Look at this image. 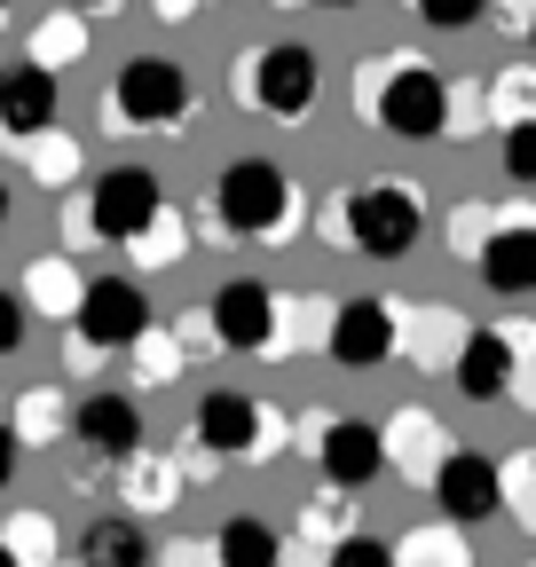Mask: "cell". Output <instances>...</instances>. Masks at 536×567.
Instances as JSON below:
<instances>
[{
	"label": "cell",
	"instance_id": "cell-1",
	"mask_svg": "<svg viewBox=\"0 0 536 567\" xmlns=\"http://www.w3.org/2000/svg\"><path fill=\"white\" fill-rule=\"evenodd\" d=\"M426 237V197L411 182H363L323 205V245H355L363 260H402Z\"/></svg>",
	"mask_w": 536,
	"mask_h": 567
},
{
	"label": "cell",
	"instance_id": "cell-2",
	"mask_svg": "<svg viewBox=\"0 0 536 567\" xmlns=\"http://www.w3.org/2000/svg\"><path fill=\"white\" fill-rule=\"evenodd\" d=\"M206 213H214V237L277 245V237H292V221H300V182H292L285 166H268V158H237V166L214 182Z\"/></svg>",
	"mask_w": 536,
	"mask_h": 567
},
{
	"label": "cell",
	"instance_id": "cell-3",
	"mask_svg": "<svg viewBox=\"0 0 536 567\" xmlns=\"http://www.w3.org/2000/svg\"><path fill=\"white\" fill-rule=\"evenodd\" d=\"M442 103H450V80L426 55H386V63L363 71V111L394 142H434L442 134Z\"/></svg>",
	"mask_w": 536,
	"mask_h": 567
},
{
	"label": "cell",
	"instance_id": "cell-4",
	"mask_svg": "<svg viewBox=\"0 0 536 567\" xmlns=\"http://www.w3.org/2000/svg\"><path fill=\"white\" fill-rule=\"evenodd\" d=\"M197 118V95H189V71L174 55H126L118 80H111V126H158V134H182Z\"/></svg>",
	"mask_w": 536,
	"mask_h": 567
},
{
	"label": "cell",
	"instance_id": "cell-5",
	"mask_svg": "<svg viewBox=\"0 0 536 567\" xmlns=\"http://www.w3.org/2000/svg\"><path fill=\"white\" fill-rule=\"evenodd\" d=\"M528 323H474L450 354V379L465 402H520V371H528Z\"/></svg>",
	"mask_w": 536,
	"mask_h": 567
},
{
	"label": "cell",
	"instance_id": "cell-6",
	"mask_svg": "<svg viewBox=\"0 0 536 567\" xmlns=\"http://www.w3.org/2000/svg\"><path fill=\"white\" fill-rule=\"evenodd\" d=\"M63 323H72V339L95 347V354H126L151 331V300H143L134 276H95V284H80V300H72Z\"/></svg>",
	"mask_w": 536,
	"mask_h": 567
},
{
	"label": "cell",
	"instance_id": "cell-7",
	"mask_svg": "<svg viewBox=\"0 0 536 567\" xmlns=\"http://www.w3.org/2000/svg\"><path fill=\"white\" fill-rule=\"evenodd\" d=\"M316 87H323V71H316V55L300 40H277V48H260L245 63V111H260V118L300 126L316 111Z\"/></svg>",
	"mask_w": 536,
	"mask_h": 567
},
{
	"label": "cell",
	"instance_id": "cell-8",
	"mask_svg": "<svg viewBox=\"0 0 536 567\" xmlns=\"http://www.w3.org/2000/svg\"><path fill=\"white\" fill-rule=\"evenodd\" d=\"M189 442L206 450V457H277V450H285L268 402H252V394H237V386H214L206 402H197Z\"/></svg>",
	"mask_w": 536,
	"mask_h": 567
},
{
	"label": "cell",
	"instance_id": "cell-9",
	"mask_svg": "<svg viewBox=\"0 0 536 567\" xmlns=\"http://www.w3.org/2000/svg\"><path fill=\"white\" fill-rule=\"evenodd\" d=\"M158 205H166V189H158L151 166H111V174H95V189H87V221H95L103 245H134V237L151 229Z\"/></svg>",
	"mask_w": 536,
	"mask_h": 567
},
{
	"label": "cell",
	"instance_id": "cell-10",
	"mask_svg": "<svg viewBox=\"0 0 536 567\" xmlns=\"http://www.w3.org/2000/svg\"><path fill=\"white\" fill-rule=\"evenodd\" d=\"M206 331L221 354H268V339H277V292L260 276H229L206 308Z\"/></svg>",
	"mask_w": 536,
	"mask_h": 567
},
{
	"label": "cell",
	"instance_id": "cell-11",
	"mask_svg": "<svg viewBox=\"0 0 536 567\" xmlns=\"http://www.w3.org/2000/svg\"><path fill=\"white\" fill-rule=\"evenodd\" d=\"M426 488H434V505H442L450 528H482V520L497 513V457H482V450H450V457L426 473Z\"/></svg>",
	"mask_w": 536,
	"mask_h": 567
},
{
	"label": "cell",
	"instance_id": "cell-12",
	"mask_svg": "<svg viewBox=\"0 0 536 567\" xmlns=\"http://www.w3.org/2000/svg\"><path fill=\"white\" fill-rule=\"evenodd\" d=\"M323 354H331V363H348V371L394 363V308H379V300L331 308V316H323Z\"/></svg>",
	"mask_w": 536,
	"mask_h": 567
},
{
	"label": "cell",
	"instance_id": "cell-13",
	"mask_svg": "<svg viewBox=\"0 0 536 567\" xmlns=\"http://www.w3.org/2000/svg\"><path fill=\"white\" fill-rule=\"evenodd\" d=\"M316 473H323L331 488H371V481L386 473L379 425H363V417H323V425H316Z\"/></svg>",
	"mask_w": 536,
	"mask_h": 567
},
{
	"label": "cell",
	"instance_id": "cell-14",
	"mask_svg": "<svg viewBox=\"0 0 536 567\" xmlns=\"http://www.w3.org/2000/svg\"><path fill=\"white\" fill-rule=\"evenodd\" d=\"M63 434H80L103 465H126V457H143V410H134V394H87Z\"/></svg>",
	"mask_w": 536,
	"mask_h": 567
},
{
	"label": "cell",
	"instance_id": "cell-15",
	"mask_svg": "<svg viewBox=\"0 0 536 567\" xmlns=\"http://www.w3.org/2000/svg\"><path fill=\"white\" fill-rule=\"evenodd\" d=\"M55 103H63V95H55V71H40L32 55L0 71V134H9L17 151H24L32 134H48V126H55Z\"/></svg>",
	"mask_w": 536,
	"mask_h": 567
},
{
	"label": "cell",
	"instance_id": "cell-16",
	"mask_svg": "<svg viewBox=\"0 0 536 567\" xmlns=\"http://www.w3.org/2000/svg\"><path fill=\"white\" fill-rule=\"evenodd\" d=\"M482 284L489 292H505V300H520L528 284H536V229H528V213H505V221L482 237Z\"/></svg>",
	"mask_w": 536,
	"mask_h": 567
},
{
	"label": "cell",
	"instance_id": "cell-17",
	"mask_svg": "<svg viewBox=\"0 0 536 567\" xmlns=\"http://www.w3.org/2000/svg\"><path fill=\"white\" fill-rule=\"evenodd\" d=\"M379 457H386V473H411V481H426V473L450 457V442H442V425H434L426 410H394V425L379 434Z\"/></svg>",
	"mask_w": 536,
	"mask_h": 567
},
{
	"label": "cell",
	"instance_id": "cell-18",
	"mask_svg": "<svg viewBox=\"0 0 536 567\" xmlns=\"http://www.w3.org/2000/svg\"><path fill=\"white\" fill-rule=\"evenodd\" d=\"M457 339H465V323L450 316V308H411V323L394 316V354H411V363H442L450 371V354H457Z\"/></svg>",
	"mask_w": 536,
	"mask_h": 567
},
{
	"label": "cell",
	"instance_id": "cell-19",
	"mask_svg": "<svg viewBox=\"0 0 536 567\" xmlns=\"http://www.w3.org/2000/svg\"><path fill=\"white\" fill-rule=\"evenodd\" d=\"M80 567H151V536L134 513H103L87 536H80Z\"/></svg>",
	"mask_w": 536,
	"mask_h": 567
},
{
	"label": "cell",
	"instance_id": "cell-20",
	"mask_svg": "<svg viewBox=\"0 0 536 567\" xmlns=\"http://www.w3.org/2000/svg\"><path fill=\"white\" fill-rule=\"evenodd\" d=\"M214 567H285V536L268 528L260 513H237V520L214 536Z\"/></svg>",
	"mask_w": 536,
	"mask_h": 567
},
{
	"label": "cell",
	"instance_id": "cell-21",
	"mask_svg": "<svg viewBox=\"0 0 536 567\" xmlns=\"http://www.w3.org/2000/svg\"><path fill=\"white\" fill-rule=\"evenodd\" d=\"M24 284H32V292H24V316H72V300H80V268L72 260H32L24 268Z\"/></svg>",
	"mask_w": 536,
	"mask_h": 567
},
{
	"label": "cell",
	"instance_id": "cell-22",
	"mask_svg": "<svg viewBox=\"0 0 536 567\" xmlns=\"http://www.w3.org/2000/svg\"><path fill=\"white\" fill-rule=\"evenodd\" d=\"M63 425H72V402H63L55 386H32V394H17V417H9L17 450H24V442H32V450H40V442H55Z\"/></svg>",
	"mask_w": 536,
	"mask_h": 567
},
{
	"label": "cell",
	"instance_id": "cell-23",
	"mask_svg": "<svg viewBox=\"0 0 536 567\" xmlns=\"http://www.w3.org/2000/svg\"><path fill=\"white\" fill-rule=\"evenodd\" d=\"M497 513H513V528H536V450L497 457Z\"/></svg>",
	"mask_w": 536,
	"mask_h": 567
},
{
	"label": "cell",
	"instance_id": "cell-24",
	"mask_svg": "<svg viewBox=\"0 0 536 567\" xmlns=\"http://www.w3.org/2000/svg\"><path fill=\"white\" fill-rule=\"evenodd\" d=\"M0 551L17 567H55V520L48 513H9L0 520Z\"/></svg>",
	"mask_w": 536,
	"mask_h": 567
},
{
	"label": "cell",
	"instance_id": "cell-25",
	"mask_svg": "<svg viewBox=\"0 0 536 567\" xmlns=\"http://www.w3.org/2000/svg\"><path fill=\"white\" fill-rule=\"evenodd\" d=\"M182 473H174V457H143V465H134L126 473V505L134 513H166V505H182Z\"/></svg>",
	"mask_w": 536,
	"mask_h": 567
},
{
	"label": "cell",
	"instance_id": "cell-26",
	"mask_svg": "<svg viewBox=\"0 0 536 567\" xmlns=\"http://www.w3.org/2000/svg\"><path fill=\"white\" fill-rule=\"evenodd\" d=\"M72 55H87V32H80V17H72V9L32 24V63H40V71H63Z\"/></svg>",
	"mask_w": 536,
	"mask_h": 567
},
{
	"label": "cell",
	"instance_id": "cell-27",
	"mask_svg": "<svg viewBox=\"0 0 536 567\" xmlns=\"http://www.w3.org/2000/svg\"><path fill=\"white\" fill-rule=\"evenodd\" d=\"M24 166H32V182H48V189H63V182H72V174H80V142L48 126V134H32V142H24Z\"/></svg>",
	"mask_w": 536,
	"mask_h": 567
},
{
	"label": "cell",
	"instance_id": "cell-28",
	"mask_svg": "<svg viewBox=\"0 0 536 567\" xmlns=\"http://www.w3.org/2000/svg\"><path fill=\"white\" fill-rule=\"evenodd\" d=\"M300 528H308L316 544H340V536H355V488H323L316 505L300 513Z\"/></svg>",
	"mask_w": 536,
	"mask_h": 567
},
{
	"label": "cell",
	"instance_id": "cell-29",
	"mask_svg": "<svg viewBox=\"0 0 536 567\" xmlns=\"http://www.w3.org/2000/svg\"><path fill=\"white\" fill-rule=\"evenodd\" d=\"M497 221H505L497 205H457V213H450V252H457V260H474V252H482V237H489Z\"/></svg>",
	"mask_w": 536,
	"mask_h": 567
},
{
	"label": "cell",
	"instance_id": "cell-30",
	"mask_svg": "<svg viewBox=\"0 0 536 567\" xmlns=\"http://www.w3.org/2000/svg\"><path fill=\"white\" fill-rule=\"evenodd\" d=\"M182 252H189V237L174 229V205H158V213H151V229L134 237V260H158V268H166V260H182Z\"/></svg>",
	"mask_w": 536,
	"mask_h": 567
},
{
	"label": "cell",
	"instance_id": "cell-31",
	"mask_svg": "<svg viewBox=\"0 0 536 567\" xmlns=\"http://www.w3.org/2000/svg\"><path fill=\"white\" fill-rule=\"evenodd\" d=\"M497 166H505V182H536V118H513V126H505Z\"/></svg>",
	"mask_w": 536,
	"mask_h": 567
},
{
	"label": "cell",
	"instance_id": "cell-32",
	"mask_svg": "<svg viewBox=\"0 0 536 567\" xmlns=\"http://www.w3.org/2000/svg\"><path fill=\"white\" fill-rule=\"evenodd\" d=\"M394 567H465V544L450 528H426V536H411V551H394Z\"/></svg>",
	"mask_w": 536,
	"mask_h": 567
},
{
	"label": "cell",
	"instance_id": "cell-33",
	"mask_svg": "<svg viewBox=\"0 0 536 567\" xmlns=\"http://www.w3.org/2000/svg\"><path fill=\"white\" fill-rule=\"evenodd\" d=\"M182 363H189V354H182L174 339H151V331L134 339V371H143V386H166V379H174Z\"/></svg>",
	"mask_w": 536,
	"mask_h": 567
},
{
	"label": "cell",
	"instance_id": "cell-34",
	"mask_svg": "<svg viewBox=\"0 0 536 567\" xmlns=\"http://www.w3.org/2000/svg\"><path fill=\"white\" fill-rule=\"evenodd\" d=\"M411 9L434 24V32H474L489 17V0H411Z\"/></svg>",
	"mask_w": 536,
	"mask_h": 567
},
{
	"label": "cell",
	"instance_id": "cell-35",
	"mask_svg": "<svg viewBox=\"0 0 536 567\" xmlns=\"http://www.w3.org/2000/svg\"><path fill=\"white\" fill-rule=\"evenodd\" d=\"M497 118H536V80H528V63H513L505 80H497Z\"/></svg>",
	"mask_w": 536,
	"mask_h": 567
},
{
	"label": "cell",
	"instance_id": "cell-36",
	"mask_svg": "<svg viewBox=\"0 0 536 567\" xmlns=\"http://www.w3.org/2000/svg\"><path fill=\"white\" fill-rule=\"evenodd\" d=\"M323 567H394V551L371 536H340V544H323Z\"/></svg>",
	"mask_w": 536,
	"mask_h": 567
},
{
	"label": "cell",
	"instance_id": "cell-37",
	"mask_svg": "<svg viewBox=\"0 0 536 567\" xmlns=\"http://www.w3.org/2000/svg\"><path fill=\"white\" fill-rule=\"evenodd\" d=\"M17 347H24V300L0 292V354H17Z\"/></svg>",
	"mask_w": 536,
	"mask_h": 567
},
{
	"label": "cell",
	"instance_id": "cell-38",
	"mask_svg": "<svg viewBox=\"0 0 536 567\" xmlns=\"http://www.w3.org/2000/svg\"><path fill=\"white\" fill-rule=\"evenodd\" d=\"M63 245H95V221H87V189L63 205Z\"/></svg>",
	"mask_w": 536,
	"mask_h": 567
},
{
	"label": "cell",
	"instance_id": "cell-39",
	"mask_svg": "<svg viewBox=\"0 0 536 567\" xmlns=\"http://www.w3.org/2000/svg\"><path fill=\"white\" fill-rule=\"evenodd\" d=\"M174 347H182V354H221V347H214V331H206V316H182Z\"/></svg>",
	"mask_w": 536,
	"mask_h": 567
},
{
	"label": "cell",
	"instance_id": "cell-40",
	"mask_svg": "<svg viewBox=\"0 0 536 567\" xmlns=\"http://www.w3.org/2000/svg\"><path fill=\"white\" fill-rule=\"evenodd\" d=\"M489 17L505 24V40H520L528 32V0H489Z\"/></svg>",
	"mask_w": 536,
	"mask_h": 567
},
{
	"label": "cell",
	"instance_id": "cell-41",
	"mask_svg": "<svg viewBox=\"0 0 536 567\" xmlns=\"http://www.w3.org/2000/svg\"><path fill=\"white\" fill-rule=\"evenodd\" d=\"M17 457H24V450H17V434H9V425H0V488L17 481Z\"/></svg>",
	"mask_w": 536,
	"mask_h": 567
},
{
	"label": "cell",
	"instance_id": "cell-42",
	"mask_svg": "<svg viewBox=\"0 0 536 567\" xmlns=\"http://www.w3.org/2000/svg\"><path fill=\"white\" fill-rule=\"evenodd\" d=\"M158 567H214V551H189V544H174V551H166Z\"/></svg>",
	"mask_w": 536,
	"mask_h": 567
},
{
	"label": "cell",
	"instance_id": "cell-43",
	"mask_svg": "<svg viewBox=\"0 0 536 567\" xmlns=\"http://www.w3.org/2000/svg\"><path fill=\"white\" fill-rule=\"evenodd\" d=\"M151 9H158V17L174 24V17H189V9H197V0H151Z\"/></svg>",
	"mask_w": 536,
	"mask_h": 567
},
{
	"label": "cell",
	"instance_id": "cell-44",
	"mask_svg": "<svg viewBox=\"0 0 536 567\" xmlns=\"http://www.w3.org/2000/svg\"><path fill=\"white\" fill-rule=\"evenodd\" d=\"M118 0H72V17H111Z\"/></svg>",
	"mask_w": 536,
	"mask_h": 567
},
{
	"label": "cell",
	"instance_id": "cell-45",
	"mask_svg": "<svg viewBox=\"0 0 536 567\" xmlns=\"http://www.w3.org/2000/svg\"><path fill=\"white\" fill-rule=\"evenodd\" d=\"M0 229H9V182H0Z\"/></svg>",
	"mask_w": 536,
	"mask_h": 567
},
{
	"label": "cell",
	"instance_id": "cell-46",
	"mask_svg": "<svg viewBox=\"0 0 536 567\" xmlns=\"http://www.w3.org/2000/svg\"><path fill=\"white\" fill-rule=\"evenodd\" d=\"M316 9H355V0H316Z\"/></svg>",
	"mask_w": 536,
	"mask_h": 567
},
{
	"label": "cell",
	"instance_id": "cell-47",
	"mask_svg": "<svg viewBox=\"0 0 536 567\" xmlns=\"http://www.w3.org/2000/svg\"><path fill=\"white\" fill-rule=\"evenodd\" d=\"M0 567H17V559H9V551H0Z\"/></svg>",
	"mask_w": 536,
	"mask_h": 567
},
{
	"label": "cell",
	"instance_id": "cell-48",
	"mask_svg": "<svg viewBox=\"0 0 536 567\" xmlns=\"http://www.w3.org/2000/svg\"><path fill=\"white\" fill-rule=\"evenodd\" d=\"M0 17H9V0H0Z\"/></svg>",
	"mask_w": 536,
	"mask_h": 567
},
{
	"label": "cell",
	"instance_id": "cell-49",
	"mask_svg": "<svg viewBox=\"0 0 536 567\" xmlns=\"http://www.w3.org/2000/svg\"><path fill=\"white\" fill-rule=\"evenodd\" d=\"M277 9H292V0H277Z\"/></svg>",
	"mask_w": 536,
	"mask_h": 567
}]
</instances>
